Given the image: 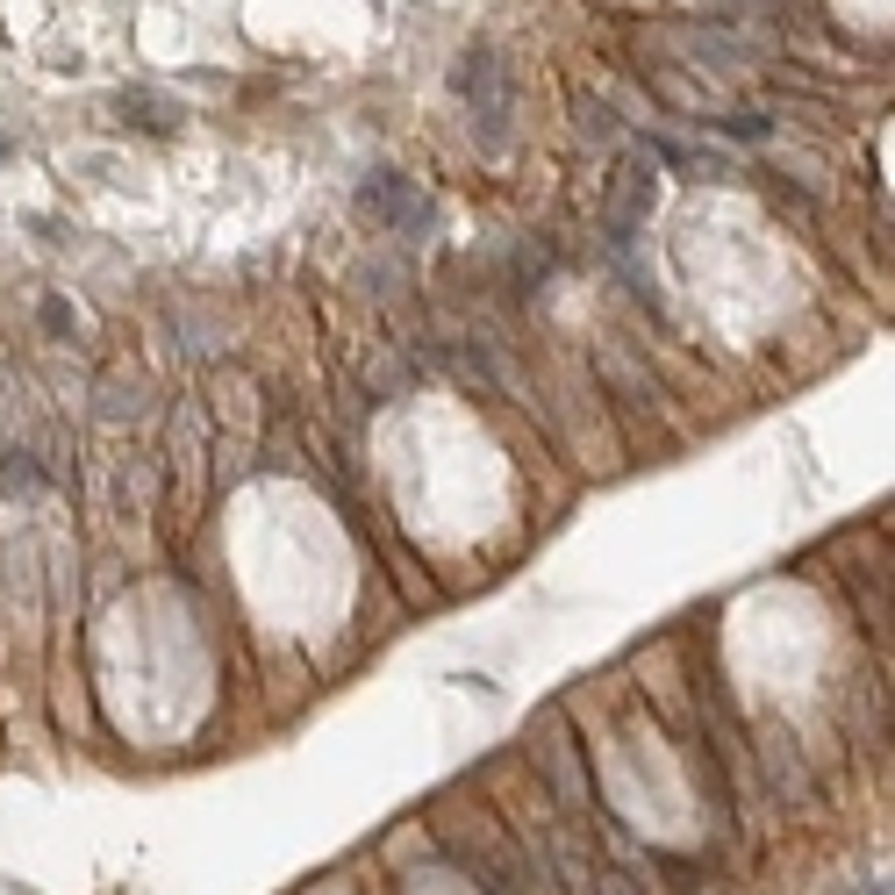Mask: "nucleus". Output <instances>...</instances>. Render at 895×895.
Returning a JSON list of instances; mask_svg holds the SVG:
<instances>
[{"mask_svg": "<svg viewBox=\"0 0 895 895\" xmlns=\"http://www.w3.org/2000/svg\"><path fill=\"white\" fill-rule=\"evenodd\" d=\"M459 94H465L473 108H487V122H501V115H509V72H501V58H495V51H465Z\"/></svg>", "mask_w": 895, "mask_h": 895, "instance_id": "f257e3e1", "label": "nucleus"}, {"mask_svg": "<svg viewBox=\"0 0 895 895\" xmlns=\"http://www.w3.org/2000/svg\"><path fill=\"white\" fill-rule=\"evenodd\" d=\"M365 201L387 208V215H401V223H431V201H415L401 179H373V187H365Z\"/></svg>", "mask_w": 895, "mask_h": 895, "instance_id": "f03ea898", "label": "nucleus"}, {"mask_svg": "<svg viewBox=\"0 0 895 895\" xmlns=\"http://www.w3.org/2000/svg\"><path fill=\"white\" fill-rule=\"evenodd\" d=\"M122 108H129V122H144V129H173V115H179V108L158 101V94H122Z\"/></svg>", "mask_w": 895, "mask_h": 895, "instance_id": "7ed1b4c3", "label": "nucleus"}, {"mask_svg": "<svg viewBox=\"0 0 895 895\" xmlns=\"http://www.w3.org/2000/svg\"><path fill=\"white\" fill-rule=\"evenodd\" d=\"M0 158H8V144H0Z\"/></svg>", "mask_w": 895, "mask_h": 895, "instance_id": "20e7f679", "label": "nucleus"}]
</instances>
